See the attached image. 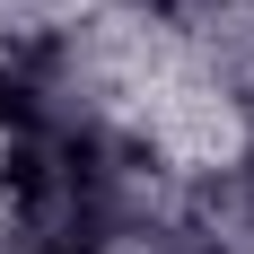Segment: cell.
Wrapping results in <instances>:
<instances>
[{
  "instance_id": "1",
  "label": "cell",
  "mask_w": 254,
  "mask_h": 254,
  "mask_svg": "<svg viewBox=\"0 0 254 254\" xmlns=\"http://www.w3.org/2000/svg\"><path fill=\"white\" fill-rule=\"evenodd\" d=\"M0 105H9V79H0Z\"/></svg>"
}]
</instances>
